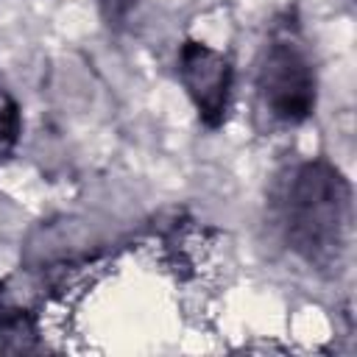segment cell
<instances>
[{
  "label": "cell",
  "mask_w": 357,
  "mask_h": 357,
  "mask_svg": "<svg viewBox=\"0 0 357 357\" xmlns=\"http://www.w3.org/2000/svg\"><path fill=\"white\" fill-rule=\"evenodd\" d=\"M273 223L293 257L337 276L351 243V184L324 156L290 165L271 192Z\"/></svg>",
  "instance_id": "cell-1"
},
{
  "label": "cell",
  "mask_w": 357,
  "mask_h": 357,
  "mask_svg": "<svg viewBox=\"0 0 357 357\" xmlns=\"http://www.w3.org/2000/svg\"><path fill=\"white\" fill-rule=\"evenodd\" d=\"M318 106V70L296 8L279 11L254 61V123L262 134L304 126Z\"/></svg>",
  "instance_id": "cell-2"
},
{
  "label": "cell",
  "mask_w": 357,
  "mask_h": 357,
  "mask_svg": "<svg viewBox=\"0 0 357 357\" xmlns=\"http://www.w3.org/2000/svg\"><path fill=\"white\" fill-rule=\"evenodd\" d=\"M176 73L187 98L198 112V120L209 131H218L226 123L231 86H234L231 59L206 42L184 39L176 50Z\"/></svg>",
  "instance_id": "cell-3"
},
{
  "label": "cell",
  "mask_w": 357,
  "mask_h": 357,
  "mask_svg": "<svg viewBox=\"0 0 357 357\" xmlns=\"http://www.w3.org/2000/svg\"><path fill=\"white\" fill-rule=\"evenodd\" d=\"M22 137V112L14 100V95L0 81V165H6Z\"/></svg>",
  "instance_id": "cell-4"
},
{
  "label": "cell",
  "mask_w": 357,
  "mask_h": 357,
  "mask_svg": "<svg viewBox=\"0 0 357 357\" xmlns=\"http://www.w3.org/2000/svg\"><path fill=\"white\" fill-rule=\"evenodd\" d=\"M137 3H139V0H98V6H100V11H103V20H106L112 28H120V25L131 17V11L137 8Z\"/></svg>",
  "instance_id": "cell-5"
}]
</instances>
